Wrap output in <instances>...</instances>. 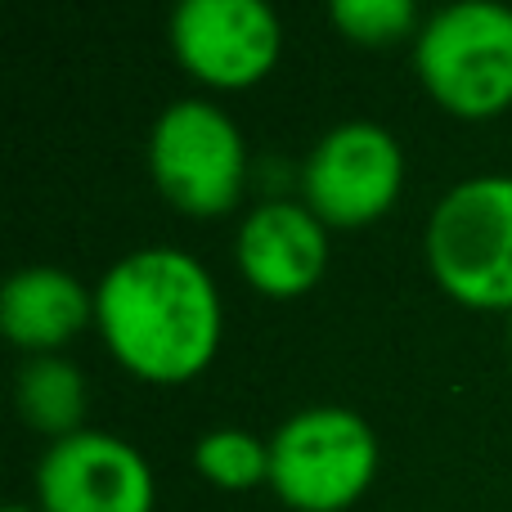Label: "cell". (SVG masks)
I'll use <instances>...</instances> for the list:
<instances>
[{"instance_id":"cell-2","label":"cell","mask_w":512,"mask_h":512,"mask_svg":"<svg viewBox=\"0 0 512 512\" xmlns=\"http://www.w3.org/2000/svg\"><path fill=\"white\" fill-rule=\"evenodd\" d=\"M414 68L427 95L454 117L512 108V9L504 0H454L418 27Z\"/></svg>"},{"instance_id":"cell-13","label":"cell","mask_w":512,"mask_h":512,"mask_svg":"<svg viewBox=\"0 0 512 512\" xmlns=\"http://www.w3.org/2000/svg\"><path fill=\"white\" fill-rule=\"evenodd\" d=\"M333 27L355 45H391L418 27V0H324Z\"/></svg>"},{"instance_id":"cell-15","label":"cell","mask_w":512,"mask_h":512,"mask_svg":"<svg viewBox=\"0 0 512 512\" xmlns=\"http://www.w3.org/2000/svg\"><path fill=\"white\" fill-rule=\"evenodd\" d=\"M508 346H512V324H508Z\"/></svg>"},{"instance_id":"cell-4","label":"cell","mask_w":512,"mask_h":512,"mask_svg":"<svg viewBox=\"0 0 512 512\" xmlns=\"http://www.w3.org/2000/svg\"><path fill=\"white\" fill-rule=\"evenodd\" d=\"M378 477V436L355 409L315 405L270 441V490L292 512H346Z\"/></svg>"},{"instance_id":"cell-8","label":"cell","mask_w":512,"mask_h":512,"mask_svg":"<svg viewBox=\"0 0 512 512\" xmlns=\"http://www.w3.org/2000/svg\"><path fill=\"white\" fill-rule=\"evenodd\" d=\"M153 468L131 441L108 432L63 436L36 463L41 512H153Z\"/></svg>"},{"instance_id":"cell-9","label":"cell","mask_w":512,"mask_h":512,"mask_svg":"<svg viewBox=\"0 0 512 512\" xmlns=\"http://www.w3.org/2000/svg\"><path fill=\"white\" fill-rule=\"evenodd\" d=\"M239 270L265 297H301L328 270L324 221L306 203H261L239 230Z\"/></svg>"},{"instance_id":"cell-6","label":"cell","mask_w":512,"mask_h":512,"mask_svg":"<svg viewBox=\"0 0 512 512\" xmlns=\"http://www.w3.org/2000/svg\"><path fill=\"white\" fill-rule=\"evenodd\" d=\"M405 185V153L378 122H342L315 144L301 167L306 207L324 225L360 230L396 207Z\"/></svg>"},{"instance_id":"cell-11","label":"cell","mask_w":512,"mask_h":512,"mask_svg":"<svg viewBox=\"0 0 512 512\" xmlns=\"http://www.w3.org/2000/svg\"><path fill=\"white\" fill-rule=\"evenodd\" d=\"M18 414L32 432H45L54 441L86 432V378L63 355H32L18 373Z\"/></svg>"},{"instance_id":"cell-1","label":"cell","mask_w":512,"mask_h":512,"mask_svg":"<svg viewBox=\"0 0 512 512\" xmlns=\"http://www.w3.org/2000/svg\"><path fill=\"white\" fill-rule=\"evenodd\" d=\"M95 324L126 373L158 387L189 382L221 351V292L189 252L144 248L104 274Z\"/></svg>"},{"instance_id":"cell-12","label":"cell","mask_w":512,"mask_h":512,"mask_svg":"<svg viewBox=\"0 0 512 512\" xmlns=\"http://www.w3.org/2000/svg\"><path fill=\"white\" fill-rule=\"evenodd\" d=\"M194 468L216 490H252L261 481L270 486V445L243 427H216L194 445Z\"/></svg>"},{"instance_id":"cell-3","label":"cell","mask_w":512,"mask_h":512,"mask_svg":"<svg viewBox=\"0 0 512 512\" xmlns=\"http://www.w3.org/2000/svg\"><path fill=\"white\" fill-rule=\"evenodd\" d=\"M427 265L463 306L512 310V176H472L436 203Z\"/></svg>"},{"instance_id":"cell-10","label":"cell","mask_w":512,"mask_h":512,"mask_svg":"<svg viewBox=\"0 0 512 512\" xmlns=\"http://www.w3.org/2000/svg\"><path fill=\"white\" fill-rule=\"evenodd\" d=\"M86 324H95V297L59 265H27L0 288V328L32 355H54Z\"/></svg>"},{"instance_id":"cell-5","label":"cell","mask_w":512,"mask_h":512,"mask_svg":"<svg viewBox=\"0 0 512 512\" xmlns=\"http://www.w3.org/2000/svg\"><path fill=\"white\" fill-rule=\"evenodd\" d=\"M149 171L176 212L212 221L234 212L248 189V144L230 113L207 99H180L153 122Z\"/></svg>"},{"instance_id":"cell-7","label":"cell","mask_w":512,"mask_h":512,"mask_svg":"<svg viewBox=\"0 0 512 512\" xmlns=\"http://www.w3.org/2000/svg\"><path fill=\"white\" fill-rule=\"evenodd\" d=\"M171 50L203 86L243 90L279 63L283 27L270 0H176Z\"/></svg>"},{"instance_id":"cell-14","label":"cell","mask_w":512,"mask_h":512,"mask_svg":"<svg viewBox=\"0 0 512 512\" xmlns=\"http://www.w3.org/2000/svg\"><path fill=\"white\" fill-rule=\"evenodd\" d=\"M5 512H41V508H23V504H14V508H5Z\"/></svg>"}]
</instances>
